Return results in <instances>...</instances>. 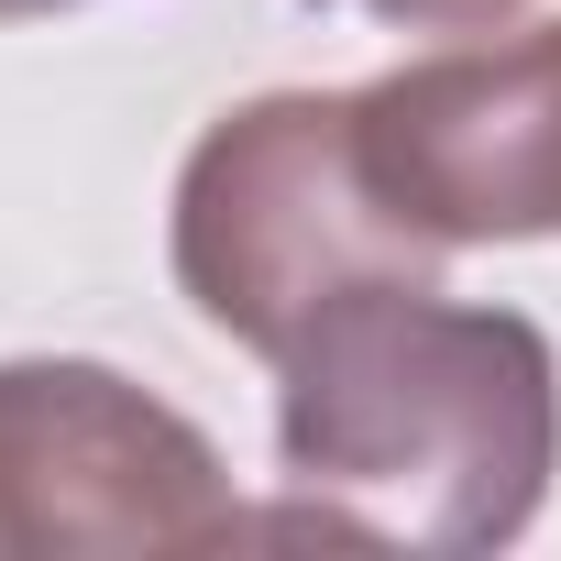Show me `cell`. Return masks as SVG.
<instances>
[{
  "mask_svg": "<svg viewBox=\"0 0 561 561\" xmlns=\"http://www.w3.org/2000/svg\"><path fill=\"white\" fill-rule=\"evenodd\" d=\"M451 253L419 242L375 165H364V133H353V89L320 100V89H275V100H242L198 133L187 176H176V287L187 309L287 364V342L342 309L353 287H386V275H440Z\"/></svg>",
  "mask_w": 561,
  "mask_h": 561,
  "instance_id": "obj_2",
  "label": "cell"
},
{
  "mask_svg": "<svg viewBox=\"0 0 561 561\" xmlns=\"http://www.w3.org/2000/svg\"><path fill=\"white\" fill-rule=\"evenodd\" d=\"M331 12H375L397 34H495V23L528 12V0H331Z\"/></svg>",
  "mask_w": 561,
  "mask_h": 561,
  "instance_id": "obj_4",
  "label": "cell"
},
{
  "mask_svg": "<svg viewBox=\"0 0 561 561\" xmlns=\"http://www.w3.org/2000/svg\"><path fill=\"white\" fill-rule=\"evenodd\" d=\"M287 484L408 550H506L561 473V353L517 309L386 275L320 309L275 364Z\"/></svg>",
  "mask_w": 561,
  "mask_h": 561,
  "instance_id": "obj_1",
  "label": "cell"
},
{
  "mask_svg": "<svg viewBox=\"0 0 561 561\" xmlns=\"http://www.w3.org/2000/svg\"><path fill=\"white\" fill-rule=\"evenodd\" d=\"M45 12H67V0H0V23H45Z\"/></svg>",
  "mask_w": 561,
  "mask_h": 561,
  "instance_id": "obj_5",
  "label": "cell"
},
{
  "mask_svg": "<svg viewBox=\"0 0 561 561\" xmlns=\"http://www.w3.org/2000/svg\"><path fill=\"white\" fill-rule=\"evenodd\" d=\"M220 451L111 364L23 353L0 364V561H165V550H242Z\"/></svg>",
  "mask_w": 561,
  "mask_h": 561,
  "instance_id": "obj_3",
  "label": "cell"
}]
</instances>
